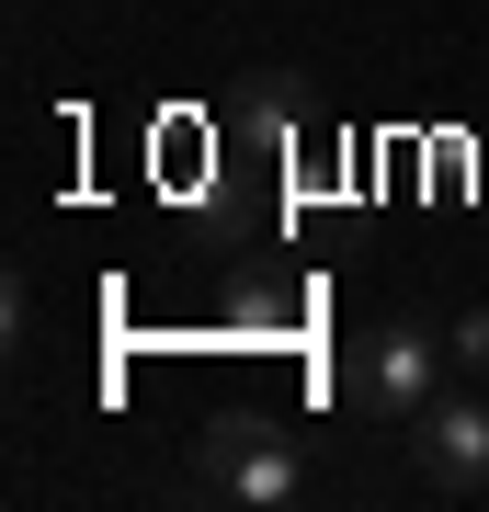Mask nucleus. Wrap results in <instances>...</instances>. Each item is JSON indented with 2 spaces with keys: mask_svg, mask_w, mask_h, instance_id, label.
I'll return each mask as SVG.
<instances>
[{
  "mask_svg": "<svg viewBox=\"0 0 489 512\" xmlns=\"http://www.w3.org/2000/svg\"><path fill=\"white\" fill-rule=\"evenodd\" d=\"M410 467L433 478V501H489V387H444L433 410L410 421Z\"/></svg>",
  "mask_w": 489,
  "mask_h": 512,
  "instance_id": "nucleus-3",
  "label": "nucleus"
},
{
  "mask_svg": "<svg viewBox=\"0 0 489 512\" xmlns=\"http://www.w3.org/2000/svg\"><path fill=\"white\" fill-rule=\"evenodd\" d=\"M444 353H455V376H478V387H489V308L455 319V330H444Z\"/></svg>",
  "mask_w": 489,
  "mask_h": 512,
  "instance_id": "nucleus-4",
  "label": "nucleus"
},
{
  "mask_svg": "<svg viewBox=\"0 0 489 512\" xmlns=\"http://www.w3.org/2000/svg\"><path fill=\"white\" fill-rule=\"evenodd\" d=\"M444 376H455V353H444V330H421V319H387V330H364L353 342V410L364 421H421L444 399Z\"/></svg>",
  "mask_w": 489,
  "mask_h": 512,
  "instance_id": "nucleus-2",
  "label": "nucleus"
},
{
  "mask_svg": "<svg viewBox=\"0 0 489 512\" xmlns=\"http://www.w3.org/2000/svg\"><path fill=\"white\" fill-rule=\"evenodd\" d=\"M194 490L239 501V512H285V501H308V444L273 433L262 410H228V421L194 433Z\"/></svg>",
  "mask_w": 489,
  "mask_h": 512,
  "instance_id": "nucleus-1",
  "label": "nucleus"
}]
</instances>
